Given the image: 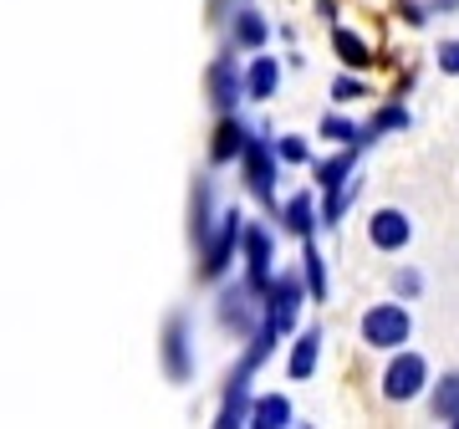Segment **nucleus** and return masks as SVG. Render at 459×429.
<instances>
[{
    "instance_id": "39448f33",
    "label": "nucleus",
    "mask_w": 459,
    "mask_h": 429,
    "mask_svg": "<svg viewBox=\"0 0 459 429\" xmlns=\"http://www.w3.org/2000/svg\"><path fill=\"white\" fill-rule=\"evenodd\" d=\"M235 164H240V174H246V189L261 199L271 214H276V164H281V159H276V144H271L265 133L250 128L246 149H240V159H235Z\"/></svg>"
},
{
    "instance_id": "2eb2a0df",
    "label": "nucleus",
    "mask_w": 459,
    "mask_h": 429,
    "mask_svg": "<svg viewBox=\"0 0 459 429\" xmlns=\"http://www.w3.org/2000/svg\"><path fill=\"white\" fill-rule=\"evenodd\" d=\"M281 77H286V66L276 62V57H250V66H246V98L250 102H271L281 92Z\"/></svg>"
},
{
    "instance_id": "c85d7f7f",
    "label": "nucleus",
    "mask_w": 459,
    "mask_h": 429,
    "mask_svg": "<svg viewBox=\"0 0 459 429\" xmlns=\"http://www.w3.org/2000/svg\"><path fill=\"white\" fill-rule=\"evenodd\" d=\"M434 62H439V72L459 77V41H439V51H434Z\"/></svg>"
},
{
    "instance_id": "1a4fd4ad",
    "label": "nucleus",
    "mask_w": 459,
    "mask_h": 429,
    "mask_svg": "<svg viewBox=\"0 0 459 429\" xmlns=\"http://www.w3.org/2000/svg\"><path fill=\"white\" fill-rule=\"evenodd\" d=\"M240 261H246V286L250 292H265V281L276 276V261H271V231L265 225H250L240 235Z\"/></svg>"
},
{
    "instance_id": "b1692460",
    "label": "nucleus",
    "mask_w": 459,
    "mask_h": 429,
    "mask_svg": "<svg viewBox=\"0 0 459 429\" xmlns=\"http://www.w3.org/2000/svg\"><path fill=\"white\" fill-rule=\"evenodd\" d=\"M429 409H434V419H444V425L455 419L459 414V373H444V379L429 389Z\"/></svg>"
},
{
    "instance_id": "a211bd4d",
    "label": "nucleus",
    "mask_w": 459,
    "mask_h": 429,
    "mask_svg": "<svg viewBox=\"0 0 459 429\" xmlns=\"http://www.w3.org/2000/svg\"><path fill=\"white\" fill-rule=\"evenodd\" d=\"M358 195H362V174L352 169V174L337 184V189H327V195H322V220H316V225L337 231V225H342V214L352 210V199H358Z\"/></svg>"
},
{
    "instance_id": "9b49d317",
    "label": "nucleus",
    "mask_w": 459,
    "mask_h": 429,
    "mask_svg": "<svg viewBox=\"0 0 459 429\" xmlns=\"http://www.w3.org/2000/svg\"><path fill=\"white\" fill-rule=\"evenodd\" d=\"M250 138V123L240 113H220V123H214V138H210V169H225L240 159V149H246Z\"/></svg>"
},
{
    "instance_id": "cd10ccee",
    "label": "nucleus",
    "mask_w": 459,
    "mask_h": 429,
    "mask_svg": "<svg viewBox=\"0 0 459 429\" xmlns=\"http://www.w3.org/2000/svg\"><path fill=\"white\" fill-rule=\"evenodd\" d=\"M368 98V83H362L358 72H342V77H332V102H358Z\"/></svg>"
},
{
    "instance_id": "a878e982",
    "label": "nucleus",
    "mask_w": 459,
    "mask_h": 429,
    "mask_svg": "<svg viewBox=\"0 0 459 429\" xmlns=\"http://www.w3.org/2000/svg\"><path fill=\"white\" fill-rule=\"evenodd\" d=\"M394 297L398 302H419L424 297V271H419V266H398L394 271Z\"/></svg>"
},
{
    "instance_id": "f03ea898",
    "label": "nucleus",
    "mask_w": 459,
    "mask_h": 429,
    "mask_svg": "<svg viewBox=\"0 0 459 429\" xmlns=\"http://www.w3.org/2000/svg\"><path fill=\"white\" fill-rule=\"evenodd\" d=\"M307 302H312V297H307L301 271H276V276L265 281V292H261V322H265V328H276L281 337H291L296 317H301Z\"/></svg>"
},
{
    "instance_id": "dca6fc26",
    "label": "nucleus",
    "mask_w": 459,
    "mask_h": 429,
    "mask_svg": "<svg viewBox=\"0 0 459 429\" xmlns=\"http://www.w3.org/2000/svg\"><path fill=\"white\" fill-rule=\"evenodd\" d=\"M214 231V179L210 174H199L195 189H189V241H204Z\"/></svg>"
},
{
    "instance_id": "0eeeda50",
    "label": "nucleus",
    "mask_w": 459,
    "mask_h": 429,
    "mask_svg": "<svg viewBox=\"0 0 459 429\" xmlns=\"http://www.w3.org/2000/svg\"><path fill=\"white\" fill-rule=\"evenodd\" d=\"M204 92H210L214 113H235L240 108V98H246V72L235 66V47L220 51L210 62V72H204Z\"/></svg>"
},
{
    "instance_id": "bb28decb",
    "label": "nucleus",
    "mask_w": 459,
    "mask_h": 429,
    "mask_svg": "<svg viewBox=\"0 0 459 429\" xmlns=\"http://www.w3.org/2000/svg\"><path fill=\"white\" fill-rule=\"evenodd\" d=\"M276 159L281 164H312V144L301 133H281L276 138Z\"/></svg>"
},
{
    "instance_id": "393cba45",
    "label": "nucleus",
    "mask_w": 459,
    "mask_h": 429,
    "mask_svg": "<svg viewBox=\"0 0 459 429\" xmlns=\"http://www.w3.org/2000/svg\"><path fill=\"white\" fill-rule=\"evenodd\" d=\"M316 133H322L327 144H337V149H342V144H358V123L342 118V113H327L322 123H316Z\"/></svg>"
},
{
    "instance_id": "f8f14e48",
    "label": "nucleus",
    "mask_w": 459,
    "mask_h": 429,
    "mask_svg": "<svg viewBox=\"0 0 459 429\" xmlns=\"http://www.w3.org/2000/svg\"><path fill=\"white\" fill-rule=\"evenodd\" d=\"M271 41V21L255 11V5H235L230 11V47L235 51H265Z\"/></svg>"
},
{
    "instance_id": "5701e85b",
    "label": "nucleus",
    "mask_w": 459,
    "mask_h": 429,
    "mask_svg": "<svg viewBox=\"0 0 459 429\" xmlns=\"http://www.w3.org/2000/svg\"><path fill=\"white\" fill-rule=\"evenodd\" d=\"M281 231L296 235V241H307L316 235V210H312V195H291L281 205Z\"/></svg>"
},
{
    "instance_id": "c756f323",
    "label": "nucleus",
    "mask_w": 459,
    "mask_h": 429,
    "mask_svg": "<svg viewBox=\"0 0 459 429\" xmlns=\"http://www.w3.org/2000/svg\"><path fill=\"white\" fill-rule=\"evenodd\" d=\"M398 11H403L409 26H424V21H429V5H419V0H398Z\"/></svg>"
},
{
    "instance_id": "6ab92c4d",
    "label": "nucleus",
    "mask_w": 459,
    "mask_h": 429,
    "mask_svg": "<svg viewBox=\"0 0 459 429\" xmlns=\"http://www.w3.org/2000/svg\"><path fill=\"white\" fill-rule=\"evenodd\" d=\"M332 51H337V62H342L347 72H368V66L377 62L373 47H368L358 31H347V26H332Z\"/></svg>"
},
{
    "instance_id": "6e6552de",
    "label": "nucleus",
    "mask_w": 459,
    "mask_h": 429,
    "mask_svg": "<svg viewBox=\"0 0 459 429\" xmlns=\"http://www.w3.org/2000/svg\"><path fill=\"white\" fill-rule=\"evenodd\" d=\"M409 241H413L409 210L383 205V210L368 214V246H373V250H383V256H398V250H409Z\"/></svg>"
},
{
    "instance_id": "7c9ffc66",
    "label": "nucleus",
    "mask_w": 459,
    "mask_h": 429,
    "mask_svg": "<svg viewBox=\"0 0 459 429\" xmlns=\"http://www.w3.org/2000/svg\"><path fill=\"white\" fill-rule=\"evenodd\" d=\"M449 425H455V429H459V414H455V419H449Z\"/></svg>"
},
{
    "instance_id": "f3484780",
    "label": "nucleus",
    "mask_w": 459,
    "mask_h": 429,
    "mask_svg": "<svg viewBox=\"0 0 459 429\" xmlns=\"http://www.w3.org/2000/svg\"><path fill=\"white\" fill-rule=\"evenodd\" d=\"M409 123H413V118H409L403 102H383V108H377V113L358 128V149H373L383 133H398V128H409Z\"/></svg>"
},
{
    "instance_id": "ddd939ff",
    "label": "nucleus",
    "mask_w": 459,
    "mask_h": 429,
    "mask_svg": "<svg viewBox=\"0 0 459 429\" xmlns=\"http://www.w3.org/2000/svg\"><path fill=\"white\" fill-rule=\"evenodd\" d=\"M316 363H322V328H301L291 337V353H286V379H312Z\"/></svg>"
},
{
    "instance_id": "9d476101",
    "label": "nucleus",
    "mask_w": 459,
    "mask_h": 429,
    "mask_svg": "<svg viewBox=\"0 0 459 429\" xmlns=\"http://www.w3.org/2000/svg\"><path fill=\"white\" fill-rule=\"evenodd\" d=\"M220 322L235 328V337H250L255 322H261V292H250L246 281L240 286H225L220 292Z\"/></svg>"
},
{
    "instance_id": "20e7f679",
    "label": "nucleus",
    "mask_w": 459,
    "mask_h": 429,
    "mask_svg": "<svg viewBox=\"0 0 459 429\" xmlns=\"http://www.w3.org/2000/svg\"><path fill=\"white\" fill-rule=\"evenodd\" d=\"M429 383H434V373H429L424 353L394 347V358H388V368H383V398H388V404H413V398L429 394Z\"/></svg>"
},
{
    "instance_id": "7ed1b4c3",
    "label": "nucleus",
    "mask_w": 459,
    "mask_h": 429,
    "mask_svg": "<svg viewBox=\"0 0 459 429\" xmlns=\"http://www.w3.org/2000/svg\"><path fill=\"white\" fill-rule=\"evenodd\" d=\"M358 337L373 353H394V347H403L413 337V317L403 302H373L368 312L358 317Z\"/></svg>"
},
{
    "instance_id": "423d86ee",
    "label": "nucleus",
    "mask_w": 459,
    "mask_h": 429,
    "mask_svg": "<svg viewBox=\"0 0 459 429\" xmlns=\"http://www.w3.org/2000/svg\"><path fill=\"white\" fill-rule=\"evenodd\" d=\"M159 363H164L169 383H189L195 379V322L189 312H169L164 317V337H159Z\"/></svg>"
},
{
    "instance_id": "aec40b11",
    "label": "nucleus",
    "mask_w": 459,
    "mask_h": 429,
    "mask_svg": "<svg viewBox=\"0 0 459 429\" xmlns=\"http://www.w3.org/2000/svg\"><path fill=\"white\" fill-rule=\"evenodd\" d=\"M291 419H296V409H291V398H286V394L250 398V419H246V425H255V429H286Z\"/></svg>"
},
{
    "instance_id": "412c9836",
    "label": "nucleus",
    "mask_w": 459,
    "mask_h": 429,
    "mask_svg": "<svg viewBox=\"0 0 459 429\" xmlns=\"http://www.w3.org/2000/svg\"><path fill=\"white\" fill-rule=\"evenodd\" d=\"M358 144H342V153H332V159H316L312 164V174H316V189H322V195H327V189H337V184L347 179V174H352V169H358Z\"/></svg>"
},
{
    "instance_id": "4be33fe9",
    "label": "nucleus",
    "mask_w": 459,
    "mask_h": 429,
    "mask_svg": "<svg viewBox=\"0 0 459 429\" xmlns=\"http://www.w3.org/2000/svg\"><path fill=\"white\" fill-rule=\"evenodd\" d=\"M301 281H307V297L312 302H327V261L316 250V235L301 241Z\"/></svg>"
},
{
    "instance_id": "f257e3e1",
    "label": "nucleus",
    "mask_w": 459,
    "mask_h": 429,
    "mask_svg": "<svg viewBox=\"0 0 459 429\" xmlns=\"http://www.w3.org/2000/svg\"><path fill=\"white\" fill-rule=\"evenodd\" d=\"M240 235H246V210H220L214 214V231L199 241V281H225L230 266L240 261Z\"/></svg>"
},
{
    "instance_id": "4468645a",
    "label": "nucleus",
    "mask_w": 459,
    "mask_h": 429,
    "mask_svg": "<svg viewBox=\"0 0 459 429\" xmlns=\"http://www.w3.org/2000/svg\"><path fill=\"white\" fill-rule=\"evenodd\" d=\"M250 419V373H230L225 383V394H220V414H214V425L220 429H235V425H246Z\"/></svg>"
}]
</instances>
